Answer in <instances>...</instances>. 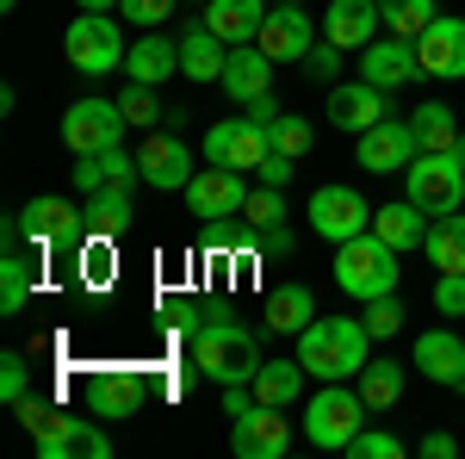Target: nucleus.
<instances>
[{"instance_id":"f257e3e1","label":"nucleus","mask_w":465,"mask_h":459,"mask_svg":"<svg viewBox=\"0 0 465 459\" xmlns=\"http://www.w3.org/2000/svg\"><path fill=\"white\" fill-rule=\"evenodd\" d=\"M13 410H19V423H25V434L37 441L44 459H112V434H100L87 416H69L50 397H25Z\"/></svg>"},{"instance_id":"f03ea898","label":"nucleus","mask_w":465,"mask_h":459,"mask_svg":"<svg viewBox=\"0 0 465 459\" xmlns=\"http://www.w3.org/2000/svg\"><path fill=\"white\" fill-rule=\"evenodd\" d=\"M366 323L354 317H311L298 329V360L311 379H360L366 366Z\"/></svg>"},{"instance_id":"7ed1b4c3","label":"nucleus","mask_w":465,"mask_h":459,"mask_svg":"<svg viewBox=\"0 0 465 459\" xmlns=\"http://www.w3.org/2000/svg\"><path fill=\"white\" fill-rule=\"evenodd\" d=\"M335 285H341L348 298H360V304L397 292V248L385 243L379 230H360L348 243H335Z\"/></svg>"},{"instance_id":"20e7f679","label":"nucleus","mask_w":465,"mask_h":459,"mask_svg":"<svg viewBox=\"0 0 465 459\" xmlns=\"http://www.w3.org/2000/svg\"><path fill=\"white\" fill-rule=\"evenodd\" d=\"M193 366L217 379V385H236V379H254L261 373V348H254V329H242L236 317H212L199 323L193 335Z\"/></svg>"},{"instance_id":"39448f33","label":"nucleus","mask_w":465,"mask_h":459,"mask_svg":"<svg viewBox=\"0 0 465 459\" xmlns=\"http://www.w3.org/2000/svg\"><path fill=\"white\" fill-rule=\"evenodd\" d=\"M360 428H366V397H360V385L322 379V391L311 397V410H304V434L317 447H329V454H348V441H354Z\"/></svg>"},{"instance_id":"423d86ee","label":"nucleus","mask_w":465,"mask_h":459,"mask_svg":"<svg viewBox=\"0 0 465 459\" xmlns=\"http://www.w3.org/2000/svg\"><path fill=\"white\" fill-rule=\"evenodd\" d=\"M124 37H118V19H106V13H81L69 32H63V56H69V69L74 75H112V69H124Z\"/></svg>"},{"instance_id":"0eeeda50","label":"nucleus","mask_w":465,"mask_h":459,"mask_svg":"<svg viewBox=\"0 0 465 459\" xmlns=\"http://www.w3.org/2000/svg\"><path fill=\"white\" fill-rule=\"evenodd\" d=\"M403 199H416L429 217H447V212H460V199H465V168L440 149V155H416L410 168H403Z\"/></svg>"},{"instance_id":"6e6552de","label":"nucleus","mask_w":465,"mask_h":459,"mask_svg":"<svg viewBox=\"0 0 465 459\" xmlns=\"http://www.w3.org/2000/svg\"><path fill=\"white\" fill-rule=\"evenodd\" d=\"M124 131H131V118H124V106L118 100H74L69 112H63V143H69L74 155H100V149H118L124 143Z\"/></svg>"},{"instance_id":"1a4fd4ad","label":"nucleus","mask_w":465,"mask_h":459,"mask_svg":"<svg viewBox=\"0 0 465 459\" xmlns=\"http://www.w3.org/2000/svg\"><path fill=\"white\" fill-rule=\"evenodd\" d=\"M249 175L242 168H199V175L186 180V205H193V217H205V224H230V217H242V205H249Z\"/></svg>"},{"instance_id":"9d476101","label":"nucleus","mask_w":465,"mask_h":459,"mask_svg":"<svg viewBox=\"0 0 465 459\" xmlns=\"http://www.w3.org/2000/svg\"><path fill=\"white\" fill-rule=\"evenodd\" d=\"M267 149H273V137H267V125H254V118H223V125L205 131V162H217V168L254 175V168L267 162Z\"/></svg>"},{"instance_id":"9b49d317","label":"nucleus","mask_w":465,"mask_h":459,"mask_svg":"<svg viewBox=\"0 0 465 459\" xmlns=\"http://www.w3.org/2000/svg\"><path fill=\"white\" fill-rule=\"evenodd\" d=\"M360 81H372V87H410V81H422V50H416V37H372L366 50H360Z\"/></svg>"},{"instance_id":"f8f14e48","label":"nucleus","mask_w":465,"mask_h":459,"mask_svg":"<svg viewBox=\"0 0 465 459\" xmlns=\"http://www.w3.org/2000/svg\"><path fill=\"white\" fill-rule=\"evenodd\" d=\"M416 155H422V149H416L410 118H379V125L360 131V143H354V162L366 168V175H403Z\"/></svg>"},{"instance_id":"ddd939ff","label":"nucleus","mask_w":465,"mask_h":459,"mask_svg":"<svg viewBox=\"0 0 465 459\" xmlns=\"http://www.w3.org/2000/svg\"><path fill=\"white\" fill-rule=\"evenodd\" d=\"M311 230L322 243H348L360 230H372V205L360 199L354 186H317L311 193Z\"/></svg>"},{"instance_id":"4468645a","label":"nucleus","mask_w":465,"mask_h":459,"mask_svg":"<svg viewBox=\"0 0 465 459\" xmlns=\"http://www.w3.org/2000/svg\"><path fill=\"white\" fill-rule=\"evenodd\" d=\"M230 447L236 459H286L292 454V423L280 404H254L249 416H236L230 428Z\"/></svg>"},{"instance_id":"2eb2a0df","label":"nucleus","mask_w":465,"mask_h":459,"mask_svg":"<svg viewBox=\"0 0 465 459\" xmlns=\"http://www.w3.org/2000/svg\"><path fill=\"white\" fill-rule=\"evenodd\" d=\"M254 44L273 56V63H304L311 56V13L298 6V0H280V6H267V19H261V32H254Z\"/></svg>"},{"instance_id":"dca6fc26","label":"nucleus","mask_w":465,"mask_h":459,"mask_svg":"<svg viewBox=\"0 0 465 459\" xmlns=\"http://www.w3.org/2000/svg\"><path fill=\"white\" fill-rule=\"evenodd\" d=\"M329 118H335V131H372L379 118H391V94L385 87H372V81H335L329 87Z\"/></svg>"},{"instance_id":"f3484780","label":"nucleus","mask_w":465,"mask_h":459,"mask_svg":"<svg viewBox=\"0 0 465 459\" xmlns=\"http://www.w3.org/2000/svg\"><path fill=\"white\" fill-rule=\"evenodd\" d=\"M410 366H416L422 379H434V385L465 391V335H453V329H429V335H416Z\"/></svg>"},{"instance_id":"a211bd4d","label":"nucleus","mask_w":465,"mask_h":459,"mask_svg":"<svg viewBox=\"0 0 465 459\" xmlns=\"http://www.w3.org/2000/svg\"><path fill=\"white\" fill-rule=\"evenodd\" d=\"M273 56L261 50V44H230V63H223V94L236 100V106H249V100H261V94H273Z\"/></svg>"},{"instance_id":"6ab92c4d","label":"nucleus","mask_w":465,"mask_h":459,"mask_svg":"<svg viewBox=\"0 0 465 459\" xmlns=\"http://www.w3.org/2000/svg\"><path fill=\"white\" fill-rule=\"evenodd\" d=\"M19 224H25V236H32L37 248L81 243V236H87V217H81V205H69V199H32V205L19 212Z\"/></svg>"},{"instance_id":"aec40b11","label":"nucleus","mask_w":465,"mask_h":459,"mask_svg":"<svg viewBox=\"0 0 465 459\" xmlns=\"http://www.w3.org/2000/svg\"><path fill=\"white\" fill-rule=\"evenodd\" d=\"M87 410L94 416H137L143 410V373L137 366H106L87 379Z\"/></svg>"},{"instance_id":"412c9836","label":"nucleus","mask_w":465,"mask_h":459,"mask_svg":"<svg viewBox=\"0 0 465 459\" xmlns=\"http://www.w3.org/2000/svg\"><path fill=\"white\" fill-rule=\"evenodd\" d=\"M379 25H385L379 0H329V13H322V37L341 50H366L379 37Z\"/></svg>"},{"instance_id":"4be33fe9","label":"nucleus","mask_w":465,"mask_h":459,"mask_svg":"<svg viewBox=\"0 0 465 459\" xmlns=\"http://www.w3.org/2000/svg\"><path fill=\"white\" fill-rule=\"evenodd\" d=\"M416 50H422V75L460 81L465 75V19H434L429 32L416 37Z\"/></svg>"},{"instance_id":"5701e85b","label":"nucleus","mask_w":465,"mask_h":459,"mask_svg":"<svg viewBox=\"0 0 465 459\" xmlns=\"http://www.w3.org/2000/svg\"><path fill=\"white\" fill-rule=\"evenodd\" d=\"M137 168H143V180L149 186H162V193H174V186H186V168H193V149H186V143L180 137H168V131H162V137H149L143 149H137Z\"/></svg>"},{"instance_id":"b1692460","label":"nucleus","mask_w":465,"mask_h":459,"mask_svg":"<svg viewBox=\"0 0 465 459\" xmlns=\"http://www.w3.org/2000/svg\"><path fill=\"white\" fill-rule=\"evenodd\" d=\"M124 75H131V81H143V87H155V81L180 75V37L143 32L131 50H124Z\"/></svg>"},{"instance_id":"393cba45","label":"nucleus","mask_w":465,"mask_h":459,"mask_svg":"<svg viewBox=\"0 0 465 459\" xmlns=\"http://www.w3.org/2000/svg\"><path fill=\"white\" fill-rule=\"evenodd\" d=\"M223 63H230V44L199 19V25H186L180 37V75L186 81H223Z\"/></svg>"},{"instance_id":"a878e982","label":"nucleus","mask_w":465,"mask_h":459,"mask_svg":"<svg viewBox=\"0 0 465 459\" xmlns=\"http://www.w3.org/2000/svg\"><path fill=\"white\" fill-rule=\"evenodd\" d=\"M131 180H143V168H137V155H124V143H118V149H100V155H74V186H81V193L131 186Z\"/></svg>"},{"instance_id":"bb28decb","label":"nucleus","mask_w":465,"mask_h":459,"mask_svg":"<svg viewBox=\"0 0 465 459\" xmlns=\"http://www.w3.org/2000/svg\"><path fill=\"white\" fill-rule=\"evenodd\" d=\"M372 230L403 254V248H422V243H429V212H422L416 199H391V205H379V212H372Z\"/></svg>"},{"instance_id":"cd10ccee","label":"nucleus","mask_w":465,"mask_h":459,"mask_svg":"<svg viewBox=\"0 0 465 459\" xmlns=\"http://www.w3.org/2000/svg\"><path fill=\"white\" fill-rule=\"evenodd\" d=\"M81 217H87V236H106V243H118L124 230H131V186H100V193H87V205H81Z\"/></svg>"},{"instance_id":"c85d7f7f","label":"nucleus","mask_w":465,"mask_h":459,"mask_svg":"<svg viewBox=\"0 0 465 459\" xmlns=\"http://www.w3.org/2000/svg\"><path fill=\"white\" fill-rule=\"evenodd\" d=\"M261 19H267V0H205V25L223 44H254Z\"/></svg>"},{"instance_id":"c756f323","label":"nucleus","mask_w":465,"mask_h":459,"mask_svg":"<svg viewBox=\"0 0 465 459\" xmlns=\"http://www.w3.org/2000/svg\"><path fill=\"white\" fill-rule=\"evenodd\" d=\"M317 317V298H311V285H273L267 292V329H280V335H298L304 323Z\"/></svg>"},{"instance_id":"7c9ffc66","label":"nucleus","mask_w":465,"mask_h":459,"mask_svg":"<svg viewBox=\"0 0 465 459\" xmlns=\"http://www.w3.org/2000/svg\"><path fill=\"white\" fill-rule=\"evenodd\" d=\"M304 379H311V373H304V360H298V354H292V360H261V373H254V397L286 410L292 397L304 391Z\"/></svg>"},{"instance_id":"2f4dec72","label":"nucleus","mask_w":465,"mask_h":459,"mask_svg":"<svg viewBox=\"0 0 465 459\" xmlns=\"http://www.w3.org/2000/svg\"><path fill=\"white\" fill-rule=\"evenodd\" d=\"M410 131H416V149H429V155H440V149H453V143H460L453 106H440V100H429V106L410 112Z\"/></svg>"},{"instance_id":"473e14b6","label":"nucleus","mask_w":465,"mask_h":459,"mask_svg":"<svg viewBox=\"0 0 465 459\" xmlns=\"http://www.w3.org/2000/svg\"><path fill=\"white\" fill-rule=\"evenodd\" d=\"M429 261L440 267V274H465V217L460 212H447V217H434V230H429Z\"/></svg>"},{"instance_id":"72a5a7b5","label":"nucleus","mask_w":465,"mask_h":459,"mask_svg":"<svg viewBox=\"0 0 465 459\" xmlns=\"http://www.w3.org/2000/svg\"><path fill=\"white\" fill-rule=\"evenodd\" d=\"M360 397H366V410H391L397 397H403V366H397L391 354L360 366Z\"/></svg>"},{"instance_id":"f704fd0d","label":"nucleus","mask_w":465,"mask_h":459,"mask_svg":"<svg viewBox=\"0 0 465 459\" xmlns=\"http://www.w3.org/2000/svg\"><path fill=\"white\" fill-rule=\"evenodd\" d=\"M379 13H385V25H391L397 37H422L434 19H440L434 0H379Z\"/></svg>"},{"instance_id":"c9c22d12","label":"nucleus","mask_w":465,"mask_h":459,"mask_svg":"<svg viewBox=\"0 0 465 459\" xmlns=\"http://www.w3.org/2000/svg\"><path fill=\"white\" fill-rule=\"evenodd\" d=\"M25 298H32V261H19V254L6 248V261H0V311L13 317Z\"/></svg>"},{"instance_id":"e433bc0d","label":"nucleus","mask_w":465,"mask_h":459,"mask_svg":"<svg viewBox=\"0 0 465 459\" xmlns=\"http://www.w3.org/2000/svg\"><path fill=\"white\" fill-rule=\"evenodd\" d=\"M267 137H273V149H286L292 162H298V155H311L317 131H311V118H298V112H280V118L267 125Z\"/></svg>"},{"instance_id":"4c0bfd02","label":"nucleus","mask_w":465,"mask_h":459,"mask_svg":"<svg viewBox=\"0 0 465 459\" xmlns=\"http://www.w3.org/2000/svg\"><path fill=\"white\" fill-rule=\"evenodd\" d=\"M242 224H249V230L286 224V186H254V193H249V205H242Z\"/></svg>"},{"instance_id":"58836bf2","label":"nucleus","mask_w":465,"mask_h":459,"mask_svg":"<svg viewBox=\"0 0 465 459\" xmlns=\"http://www.w3.org/2000/svg\"><path fill=\"white\" fill-rule=\"evenodd\" d=\"M397 329H403V304H397V292L372 298V304H366V335H372V342H391Z\"/></svg>"},{"instance_id":"ea45409f","label":"nucleus","mask_w":465,"mask_h":459,"mask_svg":"<svg viewBox=\"0 0 465 459\" xmlns=\"http://www.w3.org/2000/svg\"><path fill=\"white\" fill-rule=\"evenodd\" d=\"M0 397H6V404H25V397H32V366H25V354H0Z\"/></svg>"},{"instance_id":"a19ab883","label":"nucleus","mask_w":465,"mask_h":459,"mask_svg":"<svg viewBox=\"0 0 465 459\" xmlns=\"http://www.w3.org/2000/svg\"><path fill=\"white\" fill-rule=\"evenodd\" d=\"M118 106H124V118H131L137 131H149V125L162 118V106H155V87H143V81H131V87L118 94Z\"/></svg>"},{"instance_id":"79ce46f5","label":"nucleus","mask_w":465,"mask_h":459,"mask_svg":"<svg viewBox=\"0 0 465 459\" xmlns=\"http://www.w3.org/2000/svg\"><path fill=\"white\" fill-rule=\"evenodd\" d=\"M348 454L354 459H403V441L385 434V428H360L354 441H348Z\"/></svg>"},{"instance_id":"37998d69","label":"nucleus","mask_w":465,"mask_h":459,"mask_svg":"<svg viewBox=\"0 0 465 459\" xmlns=\"http://www.w3.org/2000/svg\"><path fill=\"white\" fill-rule=\"evenodd\" d=\"M335 69H341V44H329V37H322V44H311V56H304V75L335 87Z\"/></svg>"},{"instance_id":"c03bdc74","label":"nucleus","mask_w":465,"mask_h":459,"mask_svg":"<svg viewBox=\"0 0 465 459\" xmlns=\"http://www.w3.org/2000/svg\"><path fill=\"white\" fill-rule=\"evenodd\" d=\"M434 311L440 317H465V274H440L434 280Z\"/></svg>"},{"instance_id":"a18cd8bd","label":"nucleus","mask_w":465,"mask_h":459,"mask_svg":"<svg viewBox=\"0 0 465 459\" xmlns=\"http://www.w3.org/2000/svg\"><path fill=\"white\" fill-rule=\"evenodd\" d=\"M118 13H124V19H137L143 32H155V25L174 13V0H118Z\"/></svg>"},{"instance_id":"49530a36","label":"nucleus","mask_w":465,"mask_h":459,"mask_svg":"<svg viewBox=\"0 0 465 459\" xmlns=\"http://www.w3.org/2000/svg\"><path fill=\"white\" fill-rule=\"evenodd\" d=\"M254 180H261V186H286L292 180V155L286 149H267V162L254 168Z\"/></svg>"},{"instance_id":"de8ad7c7","label":"nucleus","mask_w":465,"mask_h":459,"mask_svg":"<svg viewBox=\"0 0 465 459\" xmlns=\"http://www.w3.org/2000/svg\"><path fill=\"white\" fill-rule=\"evenodd\" d=\"M254 248L261 254H292V230L286 224H267V230H254Z\"/></svg>"},{"instance_id":"09e8293b","label":"nucleus","mask_w":465,"mask_h":459,"mask_svg":"<svg viewBox=\"0 0 465 459\" xmlns=\"http://www.w3.org/2000/svg\"><path fill=\"white\" fill-rule=\"evenodd\" d=\"M453 454H460V441H453V434H440V428L422 434V459H453Z\"/></svg>"},{"instance_id":"8fccbe9b","label":"nucleus","mask_w":465,"mask_h":459,"mask_svg":"<svg viewBox=\"0 0 465 459\" xmlns=\"http://www.w3.org/2000/svg\"><path fill=\"white\" fill-rule=\"evenodd\" d=\"M242 118H254V125H273V118H280V100H273V94H261V100H249V106H242Z\"/></svg>"},{"instance_id":"3c124183","label":"nucleus","mask_w":465,"mask_h":459,"mask_svg":"<svg viewBox=\"0 0 465 459\" xmlns=\"http://www.w3.org/2000/svg\"><path fill=\"white\" fill-rule=\"evenodd\" d=\"M81 13H106V6H118V0H74Z\"/></svg>"},{"instance_id":"603ef678","label":"nucleus","mask_w":465,"mask_h":459,"mask_svg":"<svg viewBox=\"0 0 465 459\" xmlns=\"http://www.w3.org/2000/svg\"><path fill=\"white\" fill-rule=\"evenodd\" d=\"M447 155H453V162H460V168H465V131H460V143H453V149H447Z\"/></svg>"},{"instance_id":"864d4df0","label":"nucleus","mask_w":465,"mask_h":459,"mask_svg":"<svg viewBox=\"0 0 465 459\" xmlns=\"http://www.w3.org/2000/svg\"><path fill=\"white\" fill-rule=\"evenodd\" d=\"M0 6H6V13H13V6H19V0H0Z\"/></svg>"},{"instance_id":"5fc2aeb1","label":"nucleus","mask_w":465,"mask_h":459,"mask_svg":"<svg viewBox=\"0 0 465 459\" xmlns=\"http://www.w3.org/2000/svg\"><path fill=\"white\" fill-rule=\"evenodd\" d=\"M199 6H205V0H199Z\"/></svg>"}]
</instances>
